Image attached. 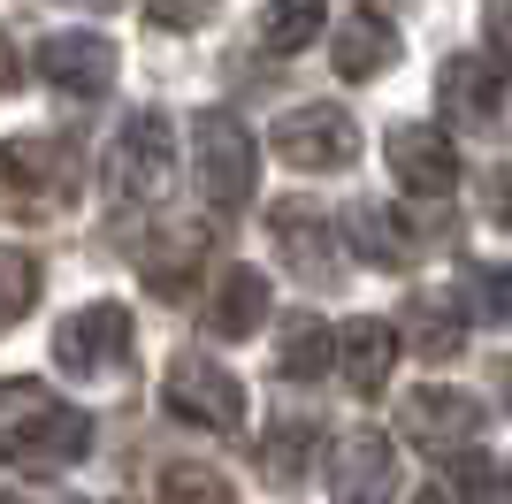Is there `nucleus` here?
Wrapping results in <instances>:
<instances>
[{
  "instance_id": "1",
  "label": "nucleus",
  "mask_w": 512,
  "mask_h": 504,
  "mask_svg": "<svg viewBox=\"0 0 512 504\" xmlns=\"http://www.w3.org/2000/svg\"><path fill=\"white\" fill-rule=\"evenodd\" d=\"M85 413H69L39 382H0V451H16L23 466H62L85 451Z\"/></svg>"
},
{
  "instance_id": "2",
  "label": "nucleus",
  "mask_w": 512,
  "mask_h": 504,
  "mask_svg": "<svg viewBox=\"0 0 512 504\" xmlns=\"http://www.w3.org/2000/svg\"><path fill=\"white\" fill-rule=\"evenodd\" d=\"M54 359L69 375H123L130 367V314L123 306H85L69 314L62 336H54Z\"/></svg>"
},
{
  "instance_id": "3",
  "label": "nucleus",
  "mask_w": 512,
  "mask_h": 504,
  "mask_svg": "<svg viewBox=\"0 0 512 504\" xmlns=\"http://www.w3.org/2000/svg\"><path fill=\"white\" fill-rule=\"evenodd\" d=\"M192 161H199V191H207V207H245L253 199V146H245V130L207 115L192 138Z\"/></svg>"
},
{
  "instance_id": "4",
  "label": "nucleus",
  "mask_w": 512,
  "mask_h": 504,
  "mask_svg": "<svg viewBox=\"0 0 512 504\" xmlns=\"http://www.w3.org/2000/svg\"><path fill=\"white\" fill-rule=\"evenodd\" d=\"M276 153L291 168H337L352 161V123H344V107H291L276 123Z\"/></svg>"
},
{
  "instance_id": "5",
  "label": "nucleus",
  "mask_w": 512,
  "mask_h": 504,
  "mask_svg": "<svg viewBox=\"0 0 512 504\" xmlns=\"http://www.w3.org/2000/svg\"><path fill=\"white\" fill-rule=\"evenodd\" d=\"M107 176H115L123 199H153L161 176H169V123H161V115H130V130L115 138V153H107Z\"/></svg>"
},
{
  "instance_id": "6",
  "label": "nucleus",
  "mask_w": 512,
  "mask_h": 504,
  "mask_svg": "<svg viewBox=\"0 0 512 504\" xmlns=\"http://www.w3.org/2000/svg\"><path fill=\"white\" fill-rule=\"evenodd\" d=\"M169 405L176 413H192L199 428H237V382L207 359H176L169 375Z\"/></svg>"
},
{
  "instance_id": "7",
  "label": "nucleus",
  "mask_w": 512,
  "mask_h": 504,
  "mask_svg": "<svg viewBox=\"0 0 512 504\" xmlns=\"http://www.w3.org/2000/svg\"><path fill=\"white\" fill-rule=\"evenodd\" d=\"M406 428L421 451H459V443L474 436V405L459 398V390H421V398L406 405Z\"/></svg>"
},
{
  "instance_id": "8",
  "label": "nucleus",
  "mask_w": 512,
  "mask_h": 504,
  "mask_svg": "<svg viewBox=\"0 0 512 504\" xmlns=\"http://www.w3.org/2000/svg\"><path fill=\"white\" fill-rule=\"evenodd\" d=\"M390 161H398L406 191H421V199L451 191V176H459V161H451V146L436 138V130H398V138H390Z\"/></svg>"
},
{
  "instance_id": "9",
  "label": "nucleus",
  "mask_w": 512,
  "mask_h": 504,
  "mask_svg": "<svg viewBox=\"0 0 512 504\" xmlns=\"http://www.w3.org/2000/svg\"><path fill=\"white\" fill-rule=\"evenodd\" d=\"M390 352H398V329H383V321H344L337 359H344V382H352V390H383Z\"/></svg>"
},
{
  "instance_id": "10",
  "label": "nucleus",
  "mask_w": 512,
  "mask_h": 504,
  "mask_svg": "<svg viewBox=\"0 0 512 504\" xmlns=\"http://www.w3.org/2000/svg\"><path fill=\"white\" fill-rule=\"evenodd\" d=\"M107 69H115V54H107L92 31H77V39H46V46H39V77L69 84V92H92V84H107Z\"/></svg>"
},
{
  "instance_id": "11",
  "label": "nucleus",
  "mask_w": 512,
  "mask_h": 504,
  "mask_svg": "<svg viewBox=\"0 0 512 504\" xmlns=\"http://www.w3.org/2000/svg\"><path fill=\"white\" fill-rule=\"evenodd\" d=\"M383 474H390L383 436H344L337 443V489L352 504H375V497H383Z\"/></svg>"
},
{
  "instance_id": "12",
  "label": "nucleus",
  "mask_w": 512,
  "mask_h": 504,
  "mask_svg": "<svg viewBox=\"0 0 512 504\" xmlns=\"http://www.w3.org/2000/svg\"><path fill=\"white\" fill-rule=\"evenodd\" d=\"M260 314H268L260 275L253 268H230V275H222V298H214V329H222V336H245V329H260Z\"/></svg>"
},
{
  "instance_id": "13",
  "label": "nucleus",
  "mask_w": 512,
  "mask_h": 504,
  "mask_svg": "<svg viewBox=\"0 0 512 504\" xmlns=\"http://www.w3.org/2000/svg\"><path fill=\"white\" fill-rule=\"evenodd\" d=\"M383 62H390V23L383 16H344L337 69H344V77H375Z\"/></svg>"
},
{
  "instance_id": "14",
  "label": "nucleus",
  "mask_w": 512,
  "mask_h": 504,
  "mask_svg": "<svg viewBox=\"0 0 512 504\" xmlns=\"http://www.w3.org/2000/svg\"><path fill=\"white\" fill-rule=\"evenodd\" d=\"M314 31H321V0H268V16H260V39L283 46V54L306 46Z\"/></svg>"
},
{
  "instance_id": "15",
  "label": "nucleus",
  "mask_w": 512,
  "mask_h": 504,
  "mask_svg": "<svg viewBox=\"0 0 512 504\" xmlns=\"http://www.w3.org/2000/svg\"><path fill=\"white\" fill-rule=\"evenodd\" d=\"M444 107H451V115H474V123H482V115L497 107V77H490L482 62H451V77H444Z\"/></svg>"
},
{
  "instance_id": "16",
  "label": "nucleus",
  "mask_w": 512,
  "mask_h": 504,
  "mask_svg": "<svg viewBox=\"0 0 512 504\" xmlns=\"http://www.w3.org/2000/svg\"><path fill=\"white\" fill-rule=\"evenodd\" d=\"M39 298V260H23V252H0V329L23 321V306Z\"/></svg>"
},
{
  "instance_id": "17",
  "label": "nucleus",
  "mask_w": 512,
  "mask_h": 504,
  "mask_svg": "<svg viewBox=\"0 0 512 504\" xmlns=\"http://www.w3.org/2000/svg\"><path fill=\"white\" fill-rule=\"evenodd\" d=\"M276 245L291 252V268H299V275H321V260H329V237H321V222H306V214L276 222Z\"/></svg>"
},
{
  "instance_id": "18",
  "label": "nucleus",
  "mask_w": 512,
  "mask_h": 504,
  "mask_svg": "<svg viewBox=\"0 0 512 504\" xmlns=\"http://www.w3.org/2000/svg\"><path fill=\"white\" fill-rule=\"evenodd\" d=\"M321 359H329V329H314V321H299V329H291V344H283L276 352V367L291 382H306V375H321Z\"/></svg>"
},
{
  "instance_id": "19",
  "label": "nucleus",
  "mask_w": 512,
  "mask_h": 504,
  "mask_svg": "<svg viewBox=\"0 0 512 504\" xmlns=\"http://www.w3.org/2000/svg\"><path fill=\"white\" fill-rule=\"evenodd\" d=\"M161 504H230V489L207 466H176V474H161Z\"/></svg>"
},
{
  "instance_id": "20",
  "label": "nucleus",
  "mask_w": 512,
  "mask_h": 504,
  "mask_svg": "<svg viewBox=\"0 0 512 504\" xmlns=\"http://www.w3.org/2000/svg\"><path fill=\"white\" fill-rule=\"evenodd\" d=\"M444 306H436V298H421V306H413V344H421V352H451V344H459V329H444Z\"/></svg>"
},
{
  "instance_id": "21",
  "label": "nucleus",
  "mask_w": 512,
  "mask_h": 504,
  "mask_svg": "<svg viewBox=\"0 0 512 504\" xmlns=\"http://www.w3.org/2000/svg\"><path fill=\"white\" fill-rule=\"evenodd\" d=\"M268 474H276V482H299V474H306V428H276V443H268Z\"/></svg>"
},
{
  "instance_id": "22",
  "label": "nucleus",
  "mask_w": 512,
  "mask_h": 504,
  "mask_svg": "<svg viewBox=\"0 0 512 504\" xmlns=\"http://www.w3.org/2000/svg\"><path fill=\"white\" fill-rule=\"evenodd\" d=\"M497 222L512 230V168H497Z\"/></svg>"
},
{
  "instance_id": "23",
  "label": "nucleus",
  "mask_w": 512,
  "mask_h": 504,
  "mask_svg": "<svg viewBox=\"0 0 512 504\" xmlns=\"http://www.w3.org/2000/svg\"><path fill=\"white\" fill-rule=\"evenodd\" d=\"M490 16H497V39H512V0H490Z\"/></svg>"
},
{
  "instance_id": "24",
  "label": "nucleus",
  "mask_w": 512,
  "mask_h": 504,
  "mask_svg": "<svg viewBox=\"0 0 512 504\" xmlns=\"http://www.w3.org/2000/svg\"><path fill=\"white\" fill-rule=\"evenodd\" d=\"M421 504H444V497H421Z\"/></svg>"
}]
</instances>
